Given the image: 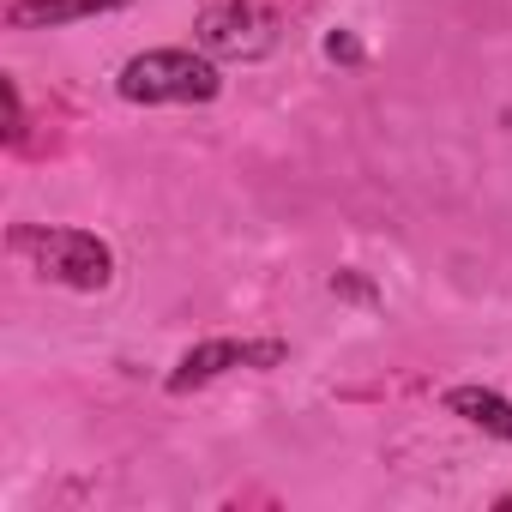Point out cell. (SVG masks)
I'll use <instances>...</instances> for the list:
<instances>
[{"instance_id": "6da1fadb", "label": "cell", "mask_w": 512, "mask_h": 512, "mask_svg": "<svg viewBox=\"0 0 512 512\" xmlns=\"http://www.w3.org/2000/svg\"><path fill=\"white\" fill-rule=\"evenodd\" d=\"M217 85H223L217 67L193 49H145L121 67L127 103H211Z\"/></svg>"}, {"instance_id": "7a4b0ae2", "label": "cell", "mask_w": 512, "mask_h": 512, "mask_svg": "<svg viewBox=\"0 0 512 512\" xmlns=\"http://www.w3.org/2000/svg\"><path fill=\"white\" fill-rule=\"evenodd\" d=\"M25 253H37V266L73 290H103L115 278V253L109 241H97L91 229H25L19 235Z\"/></svg>"}, {"instance_id": "3957f363", "label": "cell", "mask_w": 512, "mask_h": 512, "mask_svg": "<svg viewBox=\"0 0 512 512\" xmlns=\"http://www.w3.org/2000/svg\"><path fill=\"white\" fill-rule=\"evenodd\" d=\"M133 0H13L7 25L13 31H49V25H73V19H97V13H121Z\"/></svg>"}, {"instance_id": "277c9868", "label": "cell", "mask_w": 512, "mask_h": 512, "mask_svg": "<svg viewBox=\"0 0 512 512\" xmlns=\"http://www.w3.org/2000/svg\"><path fill=\"white\" fill-rule=\"evenodd\" d=\"M223 368H247V344H235V338H211V344L187 350V356H181V368L169 374V392H193V386L217 380Z\"/></svg>"}, {"instance_id": "5b68a950", "label": "cell", "mask_w": 512, "mask_h": 512, "mask_svg": "<svg viewBox=\"0 0 512 512\" xmlns=\"http://www.w3.org/2000/svg\"><path fill=\"white\" fill-rule=\"evenodd\" d=\"M247 25H253L247 0H205V7H199V43L211 55H235L247 43Z\"/></svg>"}, {"instance_id": "8992f818", "label": "cell", "mask_w": 512, "mask_h": 512, "mask_svg": "<svg viewBox=\"0 0 512 512\" xmlns=\"http://www.w3.org/2000/svg\"><path fill=\"white\" fill-rule=\"evenodd\" d=\"M446 410H452V416H464V422H476V428H488V434H500V440H512V404H506L500 392L452 386V392H446Z\"/></svg>"}, {"instance_id": "52a82bcc", "label": "cell", "mask_w": 512, "mask_h": 512, "mask_svg": "<svg viewBox=\"0 0 512 512\" xmlns=\"http://www.w3.org/2000/svg\"><path fill=\"white\" fill-rule=\"evenodd\" d=\"M326 55H332V61H356V55H362V43L338 31V37H326Z\"/></svg>"}, {"instance_id": "ba28073f", "label": "cell", "mask_w": 512, "mask_h": 512, "mask_svg": "<svg viewBox=\"0 0 512 512\" xmlns=\"http://www.w3.org/2000/svg\"><path fill=\"white\" fill-rule=\"evenodd\" d=\"M332 290H344V296H356V302H374V290H368L356 272H338V284H332Z\"/></svg>"}, {"instance_id": "9c48e42d", "label": "cell", "mask_w": 512, "mask_h": 512, "mask_svg": "<svg viewBox=\"0 0 512 512\" xmlns=\"http://www.w3.org/2000/svg\"><path fill=\"white\" fill-rule=\"evenodd\" d=\"M0 97H7V133L19 139V85L7 79V85H0Z\"/></svg>"}]
</instances>
